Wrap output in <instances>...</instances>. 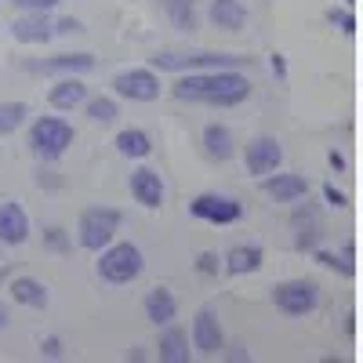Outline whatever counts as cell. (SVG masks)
I'll return each mask as SVG.
<instances>
[{"instance_id": "f1b7e54d", "label": "cell", "mask_w": 363, "mask_h": 363, "mask_svg": "<svg viewBox=\"0 0 363 363\" xmlns=\"http://www.w3.org/2000/svg\"><path fill=\"white\" fill-rule=\"evenodd\" d=\"M327 15H330V22H338V26H342V33H352V29H356V22H352L349 11H335V8H330Z\"/></svg>"}, {"instance_id": "1f68e13d", "label": "cell", "mask_w": 363, "mask_h": 363, "mask_svg": "<svg viewBox=\"0 0 363 363\" xmlns=\"http://www.w3.org/2000/svg\"><path fill=\"white\" fill-rule=\"evenodd\" d=\"M323 196H327L330 207H345V193H338L335 186H323Z\"/></svg>"}, {"instance_id": "d4e9b609", "label": "cell", "mask_w": 363, "mask_h": 363, "mask_svg": "<svg viewBox=\"0 0 363 363\" xmlns=\"http://www.w3.org/2000/svg\"><path fill=\"white\" fill-rule=\"evenodd\" d=\"M26 102H0V135H15L22 124H26Z\"/></svg>"}, {"instance_id": "7402d4cb", "label": "cell", "mask_w": 363, "mask_h": 363, "mask_svg": "<svg viewBox=\"0 0 363 363\" xmlns=\"http://www.w3.org/2000/svg\"><path fill=\"white\" fill-rule=\"evenodd\" d=\"M203 153L211 160H229L233 157V135L222 124H207L203 128Z\"/></svg>"}, {"instance_id": "ac0fdd59", "label": "cell", "mask_w": 363, "mask_h": 363, "mask_svg": "<svg viewBox=\"0 0 363 363\" xmlns=\"http://www.w3.org/2000/svg\"><path fill=\"white\" fill-rule=\"evenodd\" d=\"M211 22L218 29H225V33H236L247 22V8L240 0H211Z\"/></svg>"}, {"instance_id": "f546056e", "label": "cell", "mask_w": 363, "mask_h": 363, "mask_svg": "<svg viewBox=\"0 0 363 363\" xmlns=\"http://www.w3.org/2000/svg\"><path fill=\"white\" fill-rule=\"evenodd\" d=\"M40 356H48V359H58V356H62V342H58V338H48V342H40Z\"/></svg>"}, {"instance_id": "603a6c76", "label": "cell", "mask_w": 363, "mask_h": 363, "mask_svg": "<svg viewBox=\"0 0 363 363\" xmlns=\"http://www.w3.org/2000/svg\"><path fill=\"white\" fill-rule=\"evenodd\" d=\"M116 149L131 160H142V157H149V149H153V138H149L142 128H124L116 135Z\"/></svg>"}, {"instance_id": "9a60e30c", "label": "cell", "mask_w": 363, "mask_h": 363, "mask_svg": "<svg viewBox=\"0 0 363 363\" xmlns=\"http://www.w3.org/2000/svg\"><path fill=\"white\" fill-rule=\"evenodd\" d=\"M291 229H294V244H298L301 251H316L320 236H323V222H320V211H316V207H301V211H294V218H291Z\"/></svg>"}, {"instance_id": "cb8c5ba5", "label": "cell", "mask_w": 363, "mask_h": 363, "mask_svg": "<svg viewBox=\"0 0 363 363\" xmlns=\"http://www.w3.org/2000/svg\"><path fill=\"white\" fill-rule=\"evenodd\" d=\"M225 262H229V272H255V269L262 265V247L240 244V247H233V251L225 255Z\"/></svg>"}, {"instance_id": "4316f807", "label": "cell", "mask_w": 363, "mask_h": 363, "mask_svg": "<svg viewBox=\"0 0 363 363\" xmlns=\"http://www.w3.org/2000/svg\"><path fill=\"white\" fill-rule=\"evenodd\" d=\"M87 106V116L91 120H95V124H113V120H116V99H87L84 102Z\"/></svg>"}, {"instance_id": "ffe728a7", "label": "cell", "mask_w": 363, "mask_h": 363, "mask_svg": "<svg viewBox=\"0 0 363 363\" xmlns=\"http://www.w3.org/2000/svg\"><path fill=\"white\" fill-rule=\"evenodd\" d=\"M11 298L18 306H29V309H44L48 306V287L33 277H15L11 280Z\"/></svg>"}, {"instance_id": "2e32d148", "label": "cell", "mask_w": 363, "mask_h": 363, "mask_svg": "<svg viewBox=\"0 0 363 363\" xmlns=\"http://www.w3.org/2000/svg\"><path fill=\"white\" fill-rule=\"evenodd\" d=\"M174 313H178V301H174V294L167 287H153L145 294V316L153 320L157 327H167L174 320Z\"/></svg>"}, {"instance_id": "5b68a950", "label": "cell", "mask_w": 363, "mask_h": 363, "mask_svg": "<svg viewBox=\"0 0 363 363\" xmlns=\"http://www.w3.org/2000/svg\"><path fill=\"white\" fill-rule=\"evenodd\" d=\"M272 301L287 316H309L320 306V287H316V280H287L272 291Z\"/></svg>"}, {"instance_id": "83f0119b", "label": "cell", "mask_w": 363, "mask_h": 363, "mask_svg": "<svg viewBox=\"0 0 363 363\" xmlns=\"http://www.w3.org/2000/svg\"><path fill=\"white\" fill-rule=\"evenodd\" d=\"M18 11H55L62 0H11Z\"/></svg>"}, {"instance_id": "7a4b0ae2", "label": "cell", "mask_w": 363, "mask_h": 363, "mask_svg": "<svg viewBox=\"0 0 363 363\" xmlns=\"http://www.w3.org/2000/svg\"><path fill=\"white\" fill-rule=\"evenodd\" d=\"M69 145H73V128L62 116L33 120V128H29V149H33L40 160H58Z\"/></svg>"}, {"instance_id": "9c48e42d", "label": "cell", "mask_w": 363, "mask_h": 363, "mask_svg": "<svg viewBox=\"0 0 363 363\" xmlns=\"http://www.w3.org/2000/svg\"><path fill=\"white\" fill-rule=\"evenodd\" d=\"M225 345V335H222V323L211 309H200L196 320H193V349L200 356H218Z\"/></svg>"}, {"instance_id": "d6a6232c", "label": "cell", "mask_w": 363, "mask_h": 363, "mask_svg": "<svg viewBox=\"0 0 363 363\" xmlns=\"http://www.w3.org/2000/svg\"><path fill=\"white\" fill-rule=\"evenodd\" d=\"M196 269H200V272H218V258H215V255H200Z\"/></svg>"}, {"instance_id": "6da1fadb", "label": "cell", "mask_w": 363, "mask_h": 363, "mask_svg": "<svg viewBox=\"0 0 363 363\" xmlns=\"http://www.w3.org/2000/svg\"><path fill=\"white\" fill-rule=\"evenodd\" d=\"M174 99L182 102H203V106H240L251 99V80L240 77L236 69H203L178 77Z\"/></svg>"}, {"instance_id": "484cf974", "label": "cell", "mask_w": 363, "mask_h": 363, "mask_svg": "<svg viewBox=\"0 0 363 363\" xmlns=\"http://www.w3.org/2000/svg\"><path fill=\"white\" fill-rule=\"evenodd\" d=\"M164 8H167V15L174 18V26L178 29H196V8H193V0H164Z\"/></svg>"}, {"instance_id": "52a82bcc", "label": "cell", "mask_w": 363, "mask_h": 363, "mask_svg": "<svg viewBox=\"0 0 363 363\" xmlns=\"http://www.w3.org/2000/svg\"><path fill=\"white\" fill-rule=\"evenodd\" d=\"M189 211L203 222H215V225H229V222H240L244 218V203L233 200V196H222V193H200Z\"/></svg>"}, {"instance_id": "8992f818", "label": "cell", "mask_w": 363, "mask_h": 363, "mask_svg": "<svg viewBox=\"0 0 363 363\" xmlns=\"http://www.w3.org/2000/svg\"><path fill=\"white\" fill-rule=\"evenodd\" d=\"M240 62H244L240 55H215V51H193V55L164 51L153 58L157 69H236Z\"/></svg>"}, {"instance_id": "836d02e7", "label": "cell", "mask_w": 363, "mask_h": 363, "mask_svg": "<svg viewBox=\"0 0 363 363\" xmlns=\"http://www.w3.org/2000/svg\"><path fill=\"white\" fill-rule=\"evenodd\" d=\"M48 244L62 251V247H66V236H62V229H48Z\"/></svg>"}, {"instance_id": "e575fe53", "label": "cell", "mask_w": 363, "mask_h": 363, "mask_svg": "<svg viewBox=\"0 0 363 363\" xmlns=\"http://www.w3.org/2000/svg\"><path fill=\"white\" fill-rule=\"evenodd\" d=\"M0 327H8V309H0Z\"/></svg>"}, {"instance_id": "5bb4252c", "label": "cell", "mask_w": 363, "mask_h": 363, "mask_svg": "<svg viewBox=\"0 0 363 363\" xmlns=\"http://www.w3.org/2000/svg\"><path fill=\"white\" fill-rule=\"evenodd\" d=\"M26 236H29V218H26V211H22L15 200L0 203V244L18 247V244H26Z\"/></svg>"}, {"instance_id": "e0dca14e", "label": "cell", "mask_w": 363, "mask_h": 363, "mask_svg": "<svg viewBox=\"0 0 363 363\" xmlns=\"http://www.w3.org/2000/svg\"><path fill=\"white\" fill-rule=\"evenodd\" d=\"M48 102L55 109H77L87 102V87L77 80V77H66V80H58L51 91H48Z\"/></svg>"}, {"instance_id": "4dcf8cb0", "label": "cell", "mask_w": 363, "mask_h": 363, "mask_svg": "<svg viewBox=\"0 0 363 363\" xmlns=\"http://www.w3.org/2000/svg\"><path fill=\"white\" fill-rule=\"evenodd\" d=\"M55 33H80V22L77 18H58L55 22Z\"/></svg>"}, {"instance_id": "7c38bea8", "label": "cell", "mask_w": 363, "mask_h": 363, "mask_svg": "<svg viewBox=\"0 0 363 363\" xmlns=\"http://www.w3.org/2000/svg\"><path fill=\"white\" fill-rule=\"evenodd\" d=\"M265 193L277 200V203H294V200H306L309 196V182L301 174H291V171H272L265 174Z\"/></svg>"}, {"instance_id": "ba28073f", "label": "cell", "mask_w": 363, "mask_h": 363, "mask_svg": "<svg viewBox=\"0 0 363 363\" xmlns=\"http://www.w3.org/2000/svg\"><path fill=\"white\" fill-rule=\"evenodd\" d=\"M113 91L131 102H153L160 99V77L153 69H124L113 80Z\"/></svg>"}, {"instance_id": "d6986e66", "label": "cell", "mask_w": 363, "mask_h": 363, "mask_svg": "<svg viewBox=\"0 0 363 363\" xmlns=\"http://www.w3.org/2000/svg\"><path fill=\"white\" fill-rule=\"evenodd\" d=\"M33 69L77 77V73H91V69H95V58H91L87 51H80V55H55V58H48V62H40V66H33Z\"/></svg>"}, {"instance_id": "277c9868", "label": "cell", "mask_w": 363, "mask_h": 363, "mask_svg": "<svg viewBox=\"0 0 363 363\" xmlns=\"http://www.w3.org/2000/svg\"><path fill=\"white\" fill-rule=\"evenodd\" d=\"M142 251L135 244H109L102 247V258H99V277L106 284H131L138 272H142Z\"/></svg>"}, {"instance_id": "4fadbf2b", "label": "cell", "mask_w": 363, "mask_h": 363, "mask_svg": "<svg viewBox=\"0 0 363 363\" xmlns=\"http://www.w3.org/2000/svg\"><path fill=\"white\" fill-rule=\"evenodd\" d=\"M131 196H135L142 207L157 211V207L164 203V182H160V174H157L153 167L131 171Z\"/></svg>"}, {"instance_id": "8fae6325", "label": "cell", "mask_w": 363, "mask_h": 363, "mask_svg": "<svg viewBox=\"0 0 363 363\" xmlns=\"http://www.w3.org/2000/svg\"><path fill=\"white\" fill-rule=\"evenodd\" d=\"M11 37L18 44H48L55 37V22L48 11H22V18L11 22Z\"/></svg>"}, {"instance_id": "44dd1931", "label": "cell", "mask_w": 363, "mask_h": 363, "mask_svg": "<svg viewBox=\"0 0 363 363\" xmlns=\"http://www.w3.org/2000/svg\"><path fill=\"white\" fill-rule=\"evenodd\" d=\"M160 359L167 363H189V335L186 330H178V327H164V335H160Z\"/></svg>"}, {"instance_id": "3957f363", "label": "cell", "mask_w": 363, "mask_h": 363, "mask_svg": "<svg viewBox=\"0 0 363 363\" xmlns=\"http://www.w3.org/2000/svg\"><path fill=\"white\" fill-rule=\"evenodd\" d=\"M120 229V211L116 207H87L80 222H77V236L87 251H102L113 244V236Z\"/></svg>"}, {"instance_id": "30bf717a", "label": "cell", "mask_w": 363, "mask_h": 363, "mask_svg": "<svg viewBox=\"0 0 363 363\" xmlns=\"http://www.w3.org/2000/svg\"><path fill=\"white\" fill-rule=\"evenodd\" d=\"M280 160H284V149H280V142H277V138H269V135L255 138V142L247 145V153H244L247 171H251V174H258V178L272 174V171L280 167Z\"/></svg>"}]
</instances>
